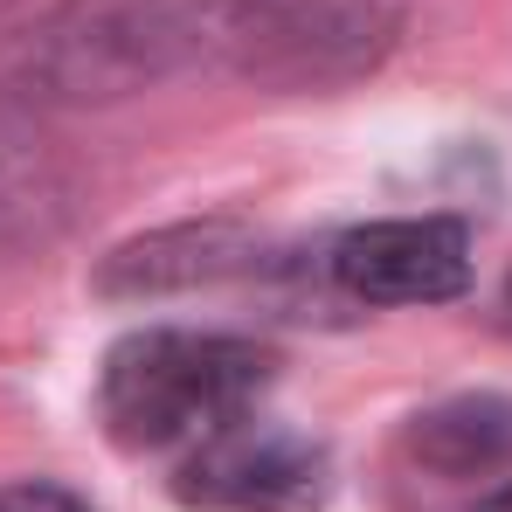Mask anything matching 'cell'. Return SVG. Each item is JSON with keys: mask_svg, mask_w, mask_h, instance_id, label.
<instances>
[{"mask_svg": "<svg viewBox=\"0 0 512 512\" xmlns=\"http://www.w3.org/2000/svg\"><path fill=\"white\" fill-rule=\"evenodd\" d=\"M215 0H0V97L42 111L125 104L208 70Z\"/></svg>", "mask_w": 512, "mask_h": 512, "instance_id": "6da1fadb", "label": "cell"}, {"mask_svg": "<svg viewBox=\"0 0 512 512\" xmlns=\"http://www.w3.org/2000/svg\"><path fill=\"white\" fill-rule=\"evenodd\" d=\"M270 367L277 360L243 333L139 326L111 340L97 367V423L118 450H194L201 436L250 416Z\"/></svg>", "mask_w": 512, "mask_h": 512, "instance_id": "7a4b0ae2", "label": "cell"}, {"mask_svg": "<svg viewBox=\"0 0 512 512\" xmlns=\"http://www.w3.org/2000/svg\"><path fill=\"white\" fill-rule=\"evenodd\" d=\"M402 42V0H215L208 70L256 90H346Z\"/></svg>", "mask_w": 512, "mask_h": 512, "instance_id": "3957f363", "label": "cell"}, {"mask_svg": "<svg viewBox=\"0 0 512 512\" xmlns=\"http://www.w3.org/2000/svg\"><path fill=\"white\" fill-rule=\"evenodd\" d=\"M173 499L194 512H326L333 457L305 429L243 416V423L201 436L194 450H180Z\"/></svg>", "mask_w": 512, "mask_h": 512, "instance_id": "277c9868", "label": "cell"}, {"mask_svg": "<svg viewBox=\"0 0 512 512\" xmlns=\"http://www.w3.org/2000/svg\"><path fill=\"white\" fill-rule=\"evenodd\" d=\"M326 263L353 305H450L471 291V229L457 215H388L346 229Z\"/></svg>", "mask_w": 512, "mask_h": 512, "instance_id": "5b68a950", "label": "cell"}, {"mask_svg": "<svg viewBox=\"0 0 512 512\" xmlns=\"http://www.w3.org/2000/svg\"><path fill=\"white\" fill-rule=\"evenodd\" d=\"M256 243L243 222H167L146 229L132 243L97 263V291L104 298H173V291H201V284H229L256 270Z\"/></svg>", "mask_w": 512, "mask_h": 512, "instance_id": "8992f818", "label": "cell"}, {"mask_svg": "<svg viewBox=\"0 0 512 512\" xmlns=\"http://www.w3.org/2000/svg\"><path fill=\"white\" fill-rule=\"evenodd\" d=\"M409 457L436 478L512 471V395H450L409 423Z\"/></svg>", "mask_w": 512, "mask_h": 512, "instance_id": "52a82bcc", "label": "cell"}, {"mask_svg": "<svg viewBox=\"0 0 512 512\" xmlns=\"http://www.w3.org/2000/svg\"><path fill=\"white\" fill-rule=\"evenodd\" d=\"M0 512H90V499L56 485V478H21V485L0 492Z\"/></svg>", "mask_w": 512, "mask_h": 512, "instance_id": "ba28073f", "label": "cell"}, {"mask_svg": "<svg viewBox=\"0 0 512 512\" xmlns=\"http://www.w3.org/2000/svg\"><path fill=\"white\" fill-rule=\"evenodd\" d=\"M478 512H512V485H499L492 499H478Z\"/></svg>", "mask_w": 512, "mask_h": 512, "instance_id": "9c48e42d", "label": "cell"}, {"mask_svg": "<svg viewBox=\"0 0 512 512\" xmlns=\"http://www.w3.org/2000/svg\"><path fill=\"white\" fill-rule=\"evenodd\" d=\"M506 298H512V277H506Z\"/></svg>", "mask_w": 512, "mask_h": 512, "instance_id": "30bf717a", "label": "cell"}]
</instances>
